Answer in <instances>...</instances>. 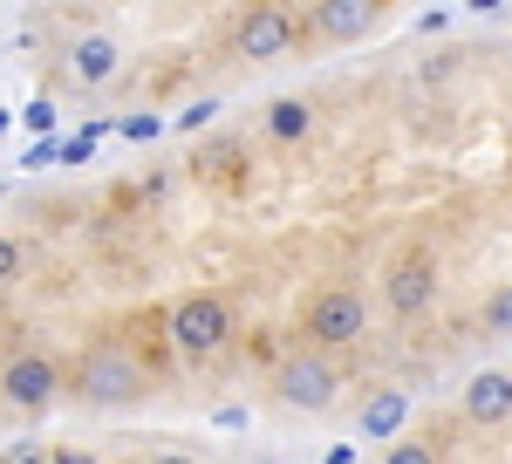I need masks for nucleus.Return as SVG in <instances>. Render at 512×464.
I'll use <instances>...</instances> for the list:
<instances>
[{
    "label": "nucleus",
    "mask_w": 512,
    "mask_h": 464,
    "mask_svg": "<svg viewBox=\"0 0 512 464\" xmlns=\"http://www.w3.org/2000/svg\"><path fill=\"white\" fill-rule=\"evenodd\" d=\"M151 464H192V458H185V451H164V458H151Z\"/></svg>",
    "instance_id": "24"
},
{
    "label": "nucleus",
    "mask_w": 512,
    "mask_h": 464,
    "mask_svg": "<svg viewBox=\"0 0 512 464\" xmlns=\"http://www.w3.org/2000/svg\"><path fill=\"white\" fill-rule=\"evenodd\" d=\"M362 328H369V308H362V294H349V287H328V294L308 301V335H315V348H349Z\"/></svg>",
    "instance_id": "3"
},
{
    "label": "nucleus",
    "mask_w": 512,
    "mask_h": 464,
    "mask_svg": "<svg viewBox=\"0 0 512 464\" xmlns=\"http://www.w3.org/2000/svg\"><path fill=\"white\" fill-rule=\"evenodd\" d=\"M48 458H55V451L35 444V437H21V444H7V451H0V464H48Z\"/></svg>",
    "instance_id": "17"
},
{
    "label": "nucleus",
    "mask_w": 512,
    "mask_h": 464,
    "mask_svg": "<svg viewBox=\"0 0 512 464\" xmlns=\"http://www.w3.org/2000/svg\"><path fill=\"white\" fill-rule=\"evenodd\" d=\"M403 417H410V396H403V389H383V396L362 410V437H376V444H383V437L403 430Z\"/></svg>",
    "instance_id": "11"
},
{
    "label": "nucleus",
    "mask_w": 512,
    "mask_h": 464,
    "mask_svg": "<svg viewBox=\"0 0 512 464\" xmlns=\"http://www.w3.org/2000/svg\"><path fill=\"white\" fill-rule=\"evenodd\" d=\"M55 389H62V369H55L48 355H14V362L0 369V396H7L14 410H48Z\"/></svg>",
    "instance_id": "5"
},
{
    "label": "nucleus",
    "mask_w": 512,
    "mask_h": 464,
    "mask_svg": "<svg viewBox=\"0 0 512 464\" xmlns=\"http://www.w3.org/2000/svg\"><path fill=\"white\" fill-rule=\"evenodd\" d=\"M14 273H21V246H14V239H0V287H7Z\"/></svg>",
    "instance_id": "21"
},
{
    "label": "nucleus",
    "mask_w": 512,
    "mask_h": 464,
    "mask_svg": "<svg viewBox=\"0 0 512 464\" xmlns=\"http://www.w3.org/2000/svg\"><path fill=\"white\" fill-rule=\"evenodd\" d=\"M308 123H315V110H308L301 96H280L274 110H267V130H274L280 144H294V137H308Z\"/></svg>",
    "instance_id": "12"
},
{
    "label": "nucleus",
    "mask_w": 512,
    "mask_h": 464,
    "mask_svg": "<svg viewBox=\"0 0 512 464\" xmlns=\"http://www.w3.org/2000/svg\"><path fill=\"white\" fill-rule=\"evenodd\" d=\"M48 464H96V451H55Z\"/></svg>",
    "instance_id": "22"
},
{
    "label": "nucleus",
    "mask_w": 512,
    "mask_h": 464,
    "mask_svg": "<svg viewBox=\"0 0 512 464\" xmlns=\"http://www.w3.org/2000/svg\"><path fill=\"white\" fill-rule=\"evenodd\" d=\"M164 328H171L178 355H219V348L233 342V308L219 294H185L178 308L164 314Z\"/></svg>",
    "instance_id": "1"
},
{
    "label": "nucleus",
    "mask_w": 512,
    "mask_h": 464,
    "mask_svg": "<svg viewBox=\"0 0 512 464\" xmlns=\"http://www.w3.org/2000/svg\"><path fill=\"white\" fill-rule=\"evenodd\" d=\"M465 417L472 424H506L512 417V369H485L465 383Z\"/></svg>",
    "instance_id": "8"
},
{
    "label": "nucleus",
    "mask_w": 512,
    "mask_h": 464,
    "mask_svg": "<svg viewBox=\"0 0 512 464\" xmlns=\"http://www.w3.org/2000/svg\"><path fill=\"white\" fill-rule=\"evenodd\" d=\"M376 21H383V14H376L369 0H321V7H315V28L328 41H362Z\"/></svg>",
    "instance_id": "9"
},
{
    "label": "nucleus",
    "mask_w": 512,
    "mask_h": 464,
    "mask_svg": "<svg viewBox=\"0 0 512 464\" xmlns=\"http://www.w3.org/2000/svg\"><path fill=\"white\" fill-rule=\"evenodd\" d=\"M321 464H355V444H335V451H328Z\"/></svg>",
    "instance_id": "23"
},
{
    "label": "nucleus",
    "mask_w": 512,
    "mask_h": 464,
    "mask_svg": "<svg viewBox=\"0 0 512 464\" xmlns=\"http://www.w3.org/2000/svg\"><path fill=\"white\" fill-rule=\"evenodd\" d=\"M117 130H123V137H130V144H151V137H158V130H164V116H123Z\"/></svg>",
    "instance_id": "19"
},
{
    "label": "nucleus",
    "mask_w": 512,
    "mask_h": 464,
    "mask_svg": "<svg viewBox=\"0 0 512 464\" xmlns=\"http://www.w3.org/2000/svg\"><path fill=\"white\" fill-rule=\"evenodd\" d=\"M7 123H14V116H7V110H0V130H7Z\"/></svg>",
    "instance_id": "25"
},
{
    "label": "nucleus",
    "mask_w": 512,
    "mask_h": 464,
    "mask_svg": "<svg viewBox=\"0 0 512 464\" xmlns=\"http://www.w3.org/2000/svg\"><path fill=\"white\" fill-rule=\"evenodd\" d=\"M103 137H110V123H103V116H96V123H82L76 137H62V164H82V157L96 151Z\"/></svg>",
    "instance_id": "13"
},
{
    "label": "nucleus",
    "mask_w": 512,
    "mask_h": 464,
    "mask_svg": "<svg viewBox=\"0 0 512 464\" xmlns=\"http://www.w3.org/2000/svg\"><path fill=\"white\" fill-rule=\"evenodd\" d=\"M21 123L35 130V144H41V137H48V130L62 123V110H55V96H28V110H21Z\"/></svg>",
    "instance_id": "14"
},
{
    "label": "nucleus",
    "mask_w": 512,
    "mask_h": 464,
    "mask_svg": "<svg viewBox=\"0 0 512 464\" xmlns=\"http://www.w3.org/2000/svg\"><path fill=\"white\" fill-rule=\"evenodd\" d=\"M294 48V14L287 7H246L233 28V55L239 62H274Z\"/></svg>",
    "instance_id": "4"
},
{
    "label": "nucleus",
    "mask_w": 512,
    "mask_h": 464,
    "mask_svg": "<svg viewBox=\"0 0 512 464\" xmlns=\"http://www.w3.org/2000/svg\"><path fill=\"white\" fill-rule=\"evenodd\" d=\"M212 116H219V103H212V96H205V103H185V110L171 116V123H178V130H205V123H212Z\"/></svg>",
    "instance_id": "18"
},
{
    "label": "nucleus",
    "mask_w": 512,
    "mask_h": 464,
    "mask_svg": "<svg viewBox=\"0 0 512 464\" xmlns=\"http://www.w3.org/2000/svg\"><path fill=\"white\" fill-rule=\"evenodd\" d=\"M69 62H76L82 82H110V76H117V41H110V35H82L76 48H69Z\"/></svg>",
    "instance_id": "10"
},
{
    "label": "nucleus",
    "mask_w": 512,
    "mask_h": 464,
    "mask_svg": "<svg viewBox=\"0 0 512 464\" xmlns=\"http://www.w3.org/2000/svg\"><path fill=\"white\" fill-rule=\"evenodd\" d=\"M82 389H89V403H130V396L144 389V369H137L123 348H96V355L82 362Z\"/></svg>",
    "instance_id": "6"
},
{
    "label": "nucleus",
    "mask_w": 512,
    "mask_h": 464,
    "mask_svg": "<svg viewBox=\"0 0 512 464\" xmlns=\"http://www.w3.org/2000/svg\"><path fill=\"white\" fill-rule=\"evenodd\" d=\"M274 389H280V403H287V410H328V403H335V389H342V376H335V362H328V355L301 348V355H287V362H280Z\"/></svg>",
    "instance_id": "2"
},
{
    "label": "nucleus",
    "mask_w": 512,
    "mask_h": 464,
    "mask_svg": "<svg viewBox=\"0 0 512 464\" xmlns=\"http://www.w3.org/2000/svg\"><path fill=\"white\" fill-rule=\"evenodd\" d=\"M383 301H390V314H424L437 301V267L431 253H403L390 267V287H383Z\"/></svg>",
    "instance_id": "7"
},
{
    "label": "nucleus",
    "mask_w": 512,
    "mask_h": 464,
    "mask_svg": "<svg viewBox=\"0 0 512 464\" xmlns=\"http://www.w3.org/2000/svg\"><path fill=\"white\" fill-rule=\"evenodd\" d=\"M48 164H62V144H55V137H41V144L21 151V171H48Z\"/></svg>",
    "instance_id": "16"
},
{
    "label": "nucleus",
    "mask_w": 512,
    "mask_h": 464,
    "mask_svg": "<svg viewBox=\"0 0 512 464\" xmlns=\"http://www.w3.org/2000/svg\"><path fill=\"white\" fill-rule=\"evenodd\" d=\"M485 328H492V335H506V328H512V294H499V301L485 308Z\"/></svg>",
    "instance_id": "20"
},
{
    "label": "nucleus",
    "mask_w": 512,
    "mask_h": 464,
    "mask_svg": "<svg viewBox=\"0 0 512 464\" xmlns=\"http://www.w3.org/2000/svg\"><path fill=\"white\" fill-rule=\"evenodd\" d=\"M383 464H437V458H431V444H424V437H396Z\"/></svg>",
    "instance_id": "15"
},
{
    "label": "nucleus",
    "mask_w": 512,
    "mask_h": 464,
    "mask_svg": "<svg viewBox=\"0 0 512 464\" xmlns=\"http://www.w3.org/2000/svg\"><path fill=\"white\" fill-rule=\"evenodd\" d=\"M260 464H274V458H260Z\"/></svg>",
    "instance_id": "26"
}]
</instances>
